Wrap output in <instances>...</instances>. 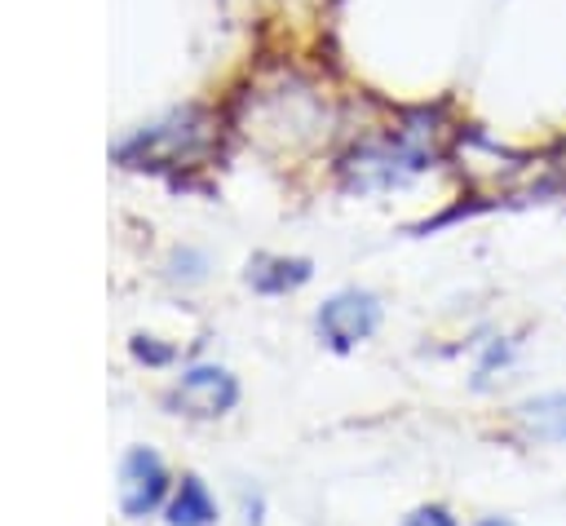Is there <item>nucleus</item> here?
Listing matches in <instances>:
<instances>
[{
	"label": "nucleus",
	"instance_id": "423d86ee",
	"mask_svg": "<svg viewBox=\"0 0 566 526\" xmlns=\"http://www.w3.org/2000/svg\"><path fill=\"white\" fill-rule=\"evenodd\" d=\"M212 522H217V499H212V491H208L195 473H186V477L177 482L172 499H168V526H212Z\"/></svg>",
	"mask_w": 566,
	"mask_h": 526
},
{
	"label": "nucleus",
	"instance_id": "7ed1b4c3",
	"mask_svg": "<svg viewBox=\"0 0 566 526\" xmlns=\"http://www.w3.org/2000/svg\"><path fill=\"white\" fill-rule=\"evenodd\" d=\"M168 495V469L150 446H133L119 464V508L124 517H150Z\"/></svg>",
	"mask_w": 566,
	"mask_h": 526
},
{
	"label": "nucleus",
	"instance_id": "39448f33",
	"mask_svg": "<svg viewBox=\"0 0 566 526\" xmlns=\"http://www.w3.org/2000/svg\"><path fill=\"white\" fill-rule=\"evenodd\" d=\"M314 265L305 256H252L248 261V283L265 296H283V292H296L301 283H310Z\"/></svg>",
	"mask_w": 566,
	"mask_h": 526
},
{
	"label": "nucleus",
	"instance_id": "6e6552de",
	"mask_svg": "<svg viewBox=\"0 0 566 526\" xmlns=\"http://www.w3.org/2000/svg\"><path fill=\"white\" fill-rule=\"evenodd\" d=\"M398 526H460V517L447 504H416Z\"/></svg>",
	"mask_w": 566,
	"mask_h": 526
},
{
	"label": "nucleus",
	"instance_id": "1a4fd4ad",
	"mask_svg": "<svg viewBox=\"0 0 566 526\" xmlns=\"http://www.w3.org/2000/svg\"><path fill=\"white\" fill-rule=\"evenodd\" d=\"M473 526H517L513 517H504V513H486V517H478Z\"/></svg>",
	"mask_w": 566,
	"mask_h": 526
},
{
	"label": "nucleus",
	"instance_id": "f03ea898",
	"mask_svg": "<svg viewBox=\"0 0 566 526\" xmlns=\"http://www.w3.org/2000/svg\"><path fill=\"white\" fill-rule=\"evenodd\" d=\"M168 402L181 411V415H195V420H217L226 415L234 402H239V380L217 367V362H195L181 371L177 389L168 393Z\"/></svg>",
	"mask_w": 566,
	"mask_h": 526
},
{
	"label": "nucleus",
	"instance_id": "0eeeda50",
	"mask_svg": "<svg viewBox=\"0 0 566 526\" xmlns=\"http://www.w3.org/2000/svg\"><path fill=\"white\" fill-rule=\"evenodd\" d=\"M517 358V340H509V336H486V340H478V376H495V371H504L509 362Z\"/></svg>",
	"mask_w": 566,
	"mask_h": 526
},
{
	"label": "nucleus",
	"instance_id": "9d476101",
	"mask_svg": "<svg viewBox=\"0 0 566 526\" xmlns=\"http://www.w3.org/2000/svg\"><path fill=\"white\" fill-rule=\"evenodd\" d=\"M562 172H566V155H562Z\"/></svg>",
	"mask_w": 566,
	"mask_h": 526
},
{
	"label": "nucleus",
	"instance_id": "f257e3e1",
	"mask_svg": "<svg viewBox=\"0 0 566 526\" xmlns=\"http://www.w3.org/2000/svg\"><path fill=\"white\" fill-rule=\"evenodd\" d=\"M380 314L385 309H380V296L376 292H367V287H340V292H332L318 305L314 327H318V336H323L327 349L349 354V349H358L363 340L376 336Z\"/></svg>",
	"mask_w": 566,
	"mask_h": 526
},
{
	"label": "nucleus",
	"instance_id": "20e7f679",
	"mask_svg": "<svg viewBox=\"0 0 566 526\" xmlns=\"http://www.w3.org/2000/svg\"><path fill=\"white\" fill-rule=\"evenodd\" d=\"M513 424L531 442H566V389L522 398L513 407Z\"/></svg>",
	"mask_w": 566,
	"mask_h": 526
}]
</instances>
